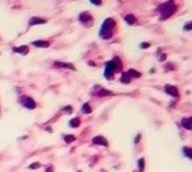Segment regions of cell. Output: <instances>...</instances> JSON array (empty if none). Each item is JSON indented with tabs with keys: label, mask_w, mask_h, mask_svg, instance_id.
<instances>
[{
	"label": "cell",
	"mask_w": 192,
	"mask_h": 172,
	"mask_svg": "<svg viewBox=\"0 0 192 172\" xmlns=\"http://www.w3.org/2000/svg\"><path fill=\"white\" fill-rule=\"evenodd\" d=\"M54 68H65V69H71L75 70V66L71 63H63V61H54Z\"/></svg>",
	"instance_id": "cell-10"
},
{
	"label": "cell",
	"mask_w": 192,
	"mask_h": 172,
	"mask_svg": "<svg viewBox=\"0 0 192 172\" xmlns=\"http://www.w3.org/2000/svg\"><path fill=\"white\" fill-rule=\"evenodd\" d=\"M120 81H122L123 84H129V82H131V78L126 75V72H123V73H122V76H120Z\"/></svg>",
	"instance_id": "cell-16"
},
{
	"label": "cell",
	"mask_w": 192,
	"mask_h": 172,
	"mask_svg": "<svg viewBox=\"0 0 192 172\" xmlns=\"http://www.w3.org/2000/svg\"><path fill=\"white\" fill-rule=\"evenodd\" d=\"M158 11H159V14H161V20L164 21V20H167V18H170L174 12L177 11V5L174 3V2H165V3H162V5H159V8H158Z\"/></svg>",
	"instance_id": "cell-2"
},
{
	"label": "cell",
	"mask_w": 192,
	"mask_h": 172,
	"mask_svg": "<svg viewBox=\"0 0 192 172\" xmlns=\"http://www.w3.org/2000/svg\"><path fill=\"white\" fill-rule=\"evenodd\" d=\"M150 47V44L149 42H143L141 45H140V48H143V49H146V48H149Z\"/></svg>",
	"instance_id": "cell-24"
},
{
	"label": "cell",
	"mask_w": 192,
	"mask_h": 172,
	"mask_svg": "<svg viewBox=\"0 0 192 172\" xmlns=\"http://www.w3.org/2000/svg\"><path fill=\"white\" fill-rule=\"evenodd\" d=\"M186 32H189V30H192V23H188L186 25H185V27H183Z\"/></svg>",
	"instance_id": "cell-23"
},
{
	"label": "cell",
	"mask_w": 192,
	"mask_h": 172,
	"mask_svg": "<svg viewBox=\"0 0 192 172\" xmlns=\"http://www.w3.org/2000/svg\"><path fill=\"white\" fill-rule=\"evenodd\" d=\"M38 168H41V163H39V162H35V163H30V165H29V169H38Z\"/></svg>",
	"instance_id": "cell-22"
},
{
	"label": "cell",
	"mask_w": 192,
	"mask_h": 172,
	"mask_svg": "<svg viewBox=\"0 0 192 172\" xmlns=\"http://www.w3.org/2000/svg\"><path fill=\"white\" fill-rule=\"evenodd\" d=\"M140 139H141V135H138V136L135 138V144H138V142H140Z\"/></svg>",
	"instance_id": "cell-28"
},
{
	"label": "cell",
	"mask_w": 192,
	"mask_h": 172,
	"mask_svg": "<svg viewBox=\"0 0 192 172\" xmlns=\"http://www.w3.org/2000/svg\"><path fill=\"white\" fill-rule=\"evenodd\" d=\"M32 45H33V47H38V48H48V47H50V42H48V41H33Z\"/></svg>",
	"instance_id": "cell-11"
},
{
	"label": "cell",
	"mask_w": 192,
	"mask_h": 172,
	"mask_svg": "<svg viewBox=\"0 0 192 172\" xmlns=\"http://www.w3.org/2000/svg\"><path fill=\"white\" fill-rule=\"evenodd\" d=\"M80 124H81L80 118H72V120L69 121V126H71V127H78Z\"/></svg>",
	"instance_id": "cell-18"
},
{
	"label": "cell",
	"mask_w": 192,
	"mask_h": 172,
	"mask_svg": "<svg viewBox=\"0 0 192 172\" xmlns=\"http://www.w3.org/2000/svg\"><path fill=\"white\" fill-rule=\"evenodd\" d=\"M188 121H189V123L192 124V118H188Z\"/></svg>",
	"instance_id": "cell-29"
},
{
	"label": "cell",
	"mask_w": 192,
	"mask_h": 172,
	"mask_svg": "<svg viewBox=\"0 0 192 172\" xmlns=\"http://www.w3.org/2000/svg\"><path fill=\"white\" fill-rule=\"evenodd\" d=\"M78 172H81V171H78Z\"/></svg>",
	"instance_id": "cell-30"
},
{
	"label": "cell",
	"mask_w": 192,
	"mask_h": 172,
	"mask_svg": "<svg viewBox=\"0 0 192 172\" xmlns=\"http://www.w3.org/2000/svg\"><path fill=\"white\" fill-rule=\"evenodd\" d=\"M93 93H95L98 97H105V96H111V94H113L111 91H108V90H104V88H101L99 85H96V87L93 88Z\"/></svg>",
	"instance_id": "cell-6"
},
{
	"label": "cell",
	"mask_w": 192,
	"mask_h": 172,
	"mask_svg": "<svg viewBox=\"0 0 192 172\" xmlns=\"http://www.w3.org/2000/svg\"><path fill=\"white\" fill-rule=\"evenodd\" d=\"M78 20L86 25V27H90V25L93 24V17L90 15V12H81L80 17H78Z\"/></svg>",
	"instance_id": "cell-5"
},
{
	"label": "cell",
	"mask_w": 192,
	"mask_h": 172,
	"mask_svg": "<svg viewBox=\"0 0 192 172\" xmlns=\"http://www.w3.org/2000/svg\"><path fill=\"white\" fill-rule=\"evenodd\" d=\"M122 69V61L119 57H114L113 60H110L107 64H105V72H104V76L107 79H113L114 78V73L119 72Z\"/></svg>",
	"instance_id": "cell-1"
},
{
	"label": "cell",
	"mask_w": 192,
	"mask_h": 172,
	"mask_svg": "<svg viewBox=\"0 0 192 172\" xmlns=\"http://www.w3.org/2000/svg\"><path fill=\"white\" fill-rule=\"evenodd\" d=\"M126 75L129 76L131 79H132V78H140V76H141V73H140L138 70H135V69H129V70H126Z\"/></svg>",
	"instance_id": "cell-14"
},
{
	"label": "cell",
	"mask_w": 192,
	"mask_h": 172,
	"mask_svg": "<svg viewBox=\"0 0 192 172\" xmlns=\"http://www.w3.org/2000/svg\"><path fill=\"white\" fill-rule=\"evenodd\" d=\"M114 27H116V21L113 18H107L102 24V27L99 30V36L102 39H110L113 36V32H114Z\"/></svg>",
	"instance_id": "cell-3"
},
{
	"label": "cell",
	"mask_w": 192,
	"mask_h": 172,
	"mask_svg": "<svg viewBox=\"0 0 192 172\" xmlns=\"http://www.w3.org/2000/svg\"><path fill=\"white\" fill-rule=\"evenodd\" d=\"M125 21H126L128 24H131V25H137V24H138L137 18H135L132 14H128V15H125Z\"/></svg>",
	"instance_id": "cell-12"
},
{
	"label": "cell",
	"mask_w": 192,
	"mask_h": 172,
	"mask_svg": "<svg viewBox=\"0 0 192 172\" xmlns=\"http://www.w3.org/2000/svg\"><path fill=\"white\" fill-rule=\"evenodd\" d=\"M47 23V20L45 18H41V17H32L30 20H29V24L30 25H39V24H45Z\"/></svg>",
	"instance_id": "cell-9"
},
{
	"label": "cell",
	"mask_w": 192,
	"mask_h": 172,
	"mask_svg": "<svg viewBox=\"0 0 192 172\" xmlns=\"http://www.w3.org/2000/svg\"><path fill=\"white\" fill-rule=\"evenodd\" d=\"M20 103L23 105L24 108H27V109H35L36 108V102L30 96H21L20 97Z\"/></svg>",
	"instance_id": "cell-4"
},
{
	"label": "cell",
	"mask_w": 192,
	"mask_h": 172,
	"mask_svg": "<svg viewBox=\"0 0 192 172\" xmlns=\"http://www.w3.org/2000/svg\"><path fill=\"white\" fill-rule=\"evenodd\" d=\"M14 52H20V54H23V56H26L29 52V47L27 45H21V47H15L14 48Z\"/></svg>",
	"instance_id": "cell-13"
},
{
	"label": "cell",
	"mask_w": 192,
	"mask_h": 172,
	"mask_svg": "<svg viewBox=\"0 0 192 172\" xmlns=\"http://www.w3.org/2000/svg\"><path fill=\"white\" fill-rule=\"evenodd\" d=\"M182 126L185 129H188V130H192V124L188 121V118H183V120H182Z\"/></svg>",
	"instance_id": "cell-20"
},
{
	"label": "cell",
	"mask_w": 192,
	"mask_h": 172,
	"mask_svg": "<svg viewBox=\"0 0 192 172\" xmlns=\"http://www.w3.org/2000/svg\"><path fill=\"white\" fill-rule=\"evenodd\" d=\"M45 172H54V168H53V166H48Z\"/></svg>",
	"instance_id": "cell-26"
},
{
	"label": "cell",
	"mask_w": 192,
	"mask_h": 172,
	"mask_svg": "<svg viewBox=\"0 0 192 172\" xmlns=\"http://www.w3.org/2000/svg\"><path fill=\"white\" fill-rule=\"evenodd\" d=\"M92 142H93L95 145H102V147H108V141H107L104 136H95V138L92 139Z\"/></svg>",
	"instance_id": "cell-8"
},
{
	"label": "cell",
	"mask_w": 192,
	"mask_h": 172,
	"mask_svg": "<svg viewBox=\"0 0 192 172\" xmlns=\"http://www.w3.org/2000/svg\"><path fill=\"white\" fill-rule=\"evenodd\" d=\"M63 112H72V106H65V109H63Z\"/></svg>",
	"instance_id": "cell-25"
},
{
	"label": "cell",
	"mask_w": 192,
	"mask_h": 172,
	"mask_svg": "<svg viewBox=\"0 0 192 172\" xmlns=\"http://www.w3.org/2000/svg\"><path fill=\"white\" fill-rule=\"evenodd\" d=\"M63 139H65L66 144H71V142L75 141V136H74V135H65V136H63Z\"/></svg>",
	"instance_id": "cell-21"
},
{
	"label": "cell",
	"mask_w": 192,
	"mask_h": 172,
	"mask_svg": "<svg viewBox=\"0 0 192 172\" xmlns=\"http://www.w3.org/2000/svg\"><path fill=\"white\" fill-rule=\"evenodd\" d=\"M144 168H146V160L141 157V159L138 160V171H140V172H143V171H144Z\"/></svg>",
	"instance_id": "cell-17"
},
{
	"label": "cell",
	"mask_w": 192,
	"mask_h": 172,
	"mask_svg": "<svg viewBox=\"0 0 192 172\" xmlns=\"http://www.w3.org/2000/svg\"><path fill=\"white\" fill-rule=\"evenodd\" d=\"M165 91H167L168 96H171V97H179V90H177V87H174V85L167 84V85H165Z\"/></svg>",
	"instance_id": "cell-7"
},
{
	"label": "cell",
	"mask_w": 192,
	"mask_h": 172,
	"mask_svg": "<svg viewBox=\"0 0 192 172\" xmlns=\"http://www.w3.org/2000/svg\"><path fill=\"white\" fill-rule=\"evenodd\" d=\"M183 154H185L188 159H191V160H192V148H189V147H185V148H183Z\"/></svg>",
	"instance_id": "cell-19"
},
{
	"label": "cell",
	"mask_w": 192,
	"mask_h": 172,
	"mask_svg": "<svg viewBox=\"0 0 192 172\" xmlns=\"http://www.w3.org/2000/svg\"><path fill=\"white\" fill-rule=\"evenodd\" d=\"M81 111H83V114H90V112H92V106H90V103H84L83 106H81Z\"/></svg>",
	"instance_id": "cell-15"
},
{
	"label": "cell",
	"mask_w": 192,
	"mask_h": 172,
	"mask_svg": "<svg viewBox=\"0 0 192 172\" xmlns=\"http://www.w3.org/2000/svg\"><path fill=\"white\" fill-rule=\"evenodd\" d=\"M92 5H98V6H99L101 2H99V0H92Z\"/></svg>",
	"instance_id": "cell-27"
}]
</instances>
